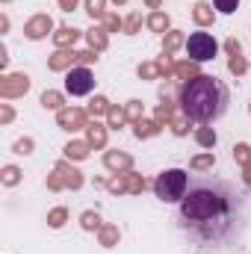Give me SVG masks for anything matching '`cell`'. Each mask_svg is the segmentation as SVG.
I'll return each mask as SVG.
<instances>
[{
  "label": "cell",
  "mask_w": 251,
  "mask_h": 254,
  "mask_svg": "<svg viewBox=\"0 0 251 254\" xmlns=\"http://www.w3.org/2000/svg\"><path fill=\"white\" fill-rule=\"evenodd\" d=\"M243 225H246L243 195L228 181L198 178L189 184L178 207V228L189 240H195L201 249H210V246L222 249L234 237H240Z\"/></svg>",
  "instance_id": "6da1fadb"
},
{
  "label": "cell",
  "mask_w": 251,
  "mask_h": 254,
  "mask_svg": "<svg viewBox=\"0 0 251 254\" xmlns=\"http://www.w3.org/2000/svg\"><path fill=\"white\" fill-rule=\"evenodd\" d=\"M228 104H231V92L213 74H198L195 80L181 86V110L198 125H213L216 119H222Z\"/></svg>",
  "instance_id": "7a4b0ae2"
},
{
  "label": "cell",
  "mask_w": 251,
  "mask_h": 254,
  "mask_svg": "<svg viewBox=\"0 0 251 254\" xmlns=\"http://www.w3.org/2000/svg\"><path fill=\"white\" fill-rule=\"evenodd\" d=\"M189 190V175L184 169H166L157 181H154V192H157V198L160 201H166V204H175V201H181Z\"/></svg>",
  "instance_id": "3957f363"
},
{
  "label": "cell",
  "mask_w": 251,
  "mask_h": 254,
  "mask_svg": "<svg viewBox=\"0 0 251 254\" xmlns=\"http://www.w3.org/2000/svg\"><path fill=\"white\" fill-rule=\"evenodd\" d=\"M86 184V178H83V172L80 169H74L68 160H60L57 166H54V175H48V190L51 192H60V190H80Z\"/></svg>",
  "instance_id": "277c9868"
},
{
  "label": "cell",
  "mask_w": 251,
  "mask_h": 254,
  "mask_svg": "<svg viewBox=\"0 0 251 254\" xmlns=\"http://www.w3.org/2000/svg\"><path fill=\"white\" fill-rule=\"evenodd\" d=\"M187 54L192 63H210L216 54H219V42L210 36V33H192L187 39Z\"/></svg>",
  "instance_id": "5b68a950"
},
{
  "label": "cell",
  "mask_w": 251,
  "mask_h": 254,
  "mask_svg": "<svg viewBox=\"0 0 251 254\" xmlns=\"http://www.w3.org/2000/svg\"><path fill=\"white\" fill-rule=\"evenodd\" d=\"M95 89V74L86 68V65H77V68H71L68 74H65V92L71 95V98H83V95H89Z\"/></svg>",
  "instance_id": "8992f818"
},
{
  "label": "cell",
  "mask_w": 251,
  "mask_h": 254,
  "mask_svg": "<svg viewBox=\"0 0 251 254\" xmlns=\"http://www.w3.org/2000/svg\"><path fill=\"white\" fill-rule=\"evenodd\" d=\"M30 92V74L18 71V74H6L0 80V98L3 101H12V98H24Z\"/></svg>",
  "instance_id": "52a82bcc"
},
{
  "label": "cell",
  "mask_w": 251,
  "mask_h": 254,
  "mask_svg": "<svg viewBox=\"0 0 251 254\" xmlns=\"http://www.w3.org/2000/svg\"><path fill=\"white\" fill-rule=\"evenodd\" d=\"M57 30H54V18L51 15H33L27 24H24V36L30 39V42H42V39H48V36H54Z\"/></svg>",
  "instance_id": "ba28073f"
},
{
  "label": "cell",
  "mask_w": 251,
  "mask_h": 254,
  "mask_svg": "<svg viewBox=\"0 0 251 254\" xmlns=\"http://www.w3.org/2000/svg\"><path fill=\"white\" fill-rule=\"evenodd\" d=\"M57 125L68 130V133H74V130H86L89 127V113L86 110H80V107H65L57 113Z\"/></svg>",
  "instance_id": "9c48e42d"
},
{
  "label": "cell",
  "mask_w": 251,
  "mask_h": 254,
  "mask_svg": "<svg viewBox=\"0 0 251 254\" xmlns=\"http://www.w3.org/2000/svg\"><path fill=\"white\" fill-rule=\"evenodd\" d=\"M104 166L116 175H125V172H133V157L125 154V151H107L104 154Z\"/></svg>",
  "instance_id": "30bf717a"
},
{
  "label": "cell",
  "mask_w": 251,
  "mask_h": 254,
  "mask_svg": "<svg viewBox=\"0 0 251 254\" xmlns=\"http://www.w3.org/2000/svg\"><path fill=\"white\" fill-rule=\"evenodd\" d=\"M74 63H77V51L65 48V51H57V54L48 60V68H51V71H71Z\"/></svg>",
  "instance_id": "8fae6325"
},
{
  "label": "cell",
  "mask_w": 251,
  "mask_h": 254,
  "mask_svg": "<svg viewBox=\"0 0 251 254\" xmlns=\"http://www.w3.org/2000/svg\"><path fill=\"white\" fill-rule=\"evenodd\" d=\"M77 39H80V30H74V27H60V30L54 33V45H57V51L74 48Z\"/></svg>",
  "instance_id": "7c38bea8"
},
{
  "label": "cell",
  "mask_w": 251,
  "mask_h": 254,
  "mask_svg": "<svg viewBox=\"0 0 251 254\" xmlns=\"http://www.w3.org/2000/svg\"><path fill=\"white\" fill-rule=\"evenodd\" d=\"M107 130L110 127L98 125V122H89V127H86V142L92 148H107Z\"/></svg>",
  "instance_id": "4fadbf2b"
},
{
  "label": "cell",
  "mask_w": 251,
  "mask_h": 254,
  "mask_svg": "<svg viewBox=\"0 0 251 254\" xmlns=\"http://www.w3.org/2000/svg\"><path fill=\"white\" fill-rule=\"evenodd\" d=\"M86 42H89V48L98 51V54L110 48V36H107L104 27H92V30H86Z\"/></svg>",
  "instance_id": "5bb4252c"
},
{
  "label": "cell",
  "mask_w": 251,
  "mask_h": 254,
  "mask_svg": "<svg viewBox=\"0 0 251 254\" xmlns=\"http://www.w3.org/2000/svg\"><path fill=\"white\" fill-rule=\"evenodd\" d=\"M192 21H195L198 27H210V24L216 21V9H213L210 3H195V9H192Z\"/></svg>",
  "instance_id": "9a60e30c"
},
{
  "label": "cell",
  "mask_w": 251,
  "mask_h": 254,
  "mask_svg": "<svg viewBox=\"0 0 251 254\" xmlns=\"http://www.w3.org/2000/svg\"><path fill=\"white\" fill-rule=\"evenodd\" d=\"M148 30H151V33H163V36H166V33L172 30V18H169L163 9H157V12H151V15H148Z\"/></svg>",
  "instance_id": "2e32d148"
},
{
  "label": "cell",
  "mask_w": 251,
  "mask_h": 254,
  "mask_svg": "<svg viewBox=\"0 0 251 254\" xmlns=\"http://www.w3.org/2000/svg\"><path fill=\"white\" fill-rule=\"evenodd\" d=\"M89 148H92L89 142L74 139V142H68V145L63 148V154H65V160H77V163H80V160H86V157H89Z\"/></svg>",
  "instance_id": "e0dca14e"
},
{
  "label": "cell",
  "mask_w": 251,
  "mask_h": 254,
  "mask_svg": "<svg viewBox=\"0 0 251 254\" xmlns=\"http://www.w3.org/2000/svg\"><path fill=\"white\" fill-rule=\"evenodd\" d=\"M178 48H187V36L181 30H169L163 36V54H175Z\"/></svg>",
  "instance_id": "ac0fdd59"
},
{
  "label": "cell",
  "mask_w": 251,
  "mask_h": 254,
  "mask_svg": "<svg viewBox=\"0 0 251 254\" xmlns=\"http://www.w3.org/2000/svg\"><path fill=\"white\" fill-rule=\"evenodd\" d=\"M98 240H101V246H104V249H113V246H119V240H122V231H119V225H104V228L98 231Z\"/></svg>",
  "instance_id": "d6986e66"
},
{
  "label": "cell",
  "mask_w": 251,
  "mask_h": 254,
  "mask_svg": "<svg viewBox=\"0 0 251 254\" xmlns=\"http://www.w3.org/2000/svg\"><path fill=\"white\" fill-rule=\"evenodd\" d=\"M213 166H216V154H213V151L198 154V157L189 160V169H192V172H213Z\"/></svg>",
  "instance_id": "ffe728a7"
},
{
  "label": "cell",
  "mask_w": 251,
  "mask_h": 254,
  "mask_svg": "<svg viewBox=\"0 0 251 254\" xmlns=\"http://www.w3.org/2000/svg\"><path fill=\"white\" fill-rule=\"evenodd\" d=\"M42 107H45V110H57V113H60V110H65V95H63V92H57V89H48V92L42 95Z\"/></svg>",
  "instance_id": "44dd1931"
},
{
  "label": "cell",
  "mask_w": 251,
  "mask_h": 254,
  "mask_svg": "<svg viewBox=\"0 0 251 254\" xmlns=\"http://www.w3.org/2000/svg\"><path fill=\"white\" fill-rule=\"evenodd\" d=\"M195 142L201 145V148H216V142H219V136H216V130L213 127H198L195 130Z\"/></svg>",
  "instance_id": "7402d4cb"
},
{
  "label": "cell",
  "mask_w": 251,
  "mask_h": 254,
  "mask_svg": "<svg viewBox=\"0 0 251 254\" xmlns=\"http://www.w3.org/2000/svg\"><path fill=\"white\" fill-rule=\"evenodd\" d=\"M175 77H178V80H184V83L195 80V77H198V63H192V60L178 63V65H175Z\"/></svg>",
  "instance_id": "603a6c76"
},
{
  "label": "cell",
  "mask_w": 251,
  "mask_h": 254,
  "mask_svg": "<svg viewBox=\"0 0 251 254\" xmlns=\"http://www.w3.org/2000/svg\"><path fill=\"white\" fill-rule=\"evenodd\" d=\"M133 133H136V139H151V136H157L160 133V122H136L133 125Z\"/></svg>",
  "instance_id": "cb8c5ba5"
},
{
  "label": "cell",
  "mask_w": 251,
  "mask_h": 254,
  "mask_svg": "<svg viewBox=\"0 0 251 254\" xmlns=\"http://www.w3.org/2000/svg\"><path fill=\"white\" fill-rule=\"evenodd\" d=\"M110 110H113V107H110V101H107L104 95H95V98L89 101V110H86V113H89V116H107Z\"/></svg>",
  "instance_id": "d4e9b609"
},
{
  "label": "cell",
  "mask_w": 251,
  "mask_h": 254,
  "mask_svg": "<svg viewBox=\"0 0 251 254\" xmlns=\"http://www.w3.org/2000/svg\"><path fill=\"white\" fill-rule=\"evenodd\" d=\"M0 184H3V187H18V184H21V169H18V166H3Z\"/></svg>",
  "instance_id": "484cf974"
},
{
  "label": "cell",
  "mask_w": 251,
  "mask_h": 254,
  "mask_svg": "<svg viewBox=\"0 0 251 254\" xmlns=\"http://www.w3.org/2000/svg\"><path fill=\"white\" fill-rule=\"evenodd\" d=\"M80 228H83V231H101L104 225H101V216H98V210H86V213L80 216Z\"/></svg>",
  "instance_id": "4316f807"
},
{
  "label": "cell",
  "mask_w": 251,
  "mask_h": 254,
  "mask_svg": "<svg viewBox=\"0 0 251 254\" xmlns=\"http://www.w3.org/2000/svg\"><path fill=\"white\" fill-rule=\"evenodd\" d=\"M125 113H127V122H133V125L145 119V107H142V101H127Z\"/></svg>",
  "instance_id": "83f0119b"
},
{
  "label": "cell",
  "mask_w": 251,
  "mask_h": 254,
  "mask_svg": "<svg viewBox=\"0 0 251 254\" xmlns=\"http://www.w3.org/2000/svg\"><path fill=\"white\" fill-rule=\"evenodd\" d=\"M136 74H139V80H157V77H163V71H160L157 63H142Z\"/></svg>",
  "instance_id": "f1b7e54d"
},
{
  "label": "cell",
  "mask_w": 251,
  "mask_h": 254,
  "mask_svg": "<svg viewBox=\"0 0 251 254\" xmlns=\"http://www.w3.org/2000/svg\"><path fill=\"white\" fill-rule=\"evenodd\" d=\"M101 27H104L107 33H119V30H125V21H122L119 15H113V12H107V15L101 18Z\"/></svg>",
  "instance_id": "f546056e"
},
{
  "label": "cell",
  "mask_w": 251,
  "mask_h": 254,
  "mask_svg": "<svg viewBox=\"0 0 251 254\" xmlns=\"http://www.w3.org/2000/svg\"><path fill=\"white\" fill-rule=\"evenodd\" d=\"M157 119L154 122H160V125H172V119H175V107L169 104V101H163L160 107H157V113H154Z\"/></svg>",
  "instance_id": "4dcf8cb0"
},
{
  "label": "cell",
  "mask_w": 251,
  "mask_h": 254,
  "mask_svg": "<svg viewBox=\"0 0 251 254\" xmlns=\"http://www.w3.org/2000/svg\"><path fill=\"white\" fill-rule=\"evenodd\" d=\"M65 222H68V210H65V207H54V210L48 213V225H51L54 231H57V228H63Z\"/></svg>",
  "instance_id": "1f68e13d"
},
{
  "label": "cell",
  "mask_w": 251,
  "mask_h": 254,
  "mask_svg": "<svg viewBox=\"0 0 251 254\" xmlns=\"http://www.w3.org/2000/svg\"><path fill=\"white\" fill-rule=\"evenodd\" d=\"M234 160H237L240 166H251V145H249V142L234 145Z\"/></svg>",
  "instance_id": "d6a6232c"
},
{
  "label": "cell",
  "mask_w": 251,
  "mask_h": 254,
  "mask_svg": "<svg viewBox=\"0 0 251 254\" xmlns=\"http://www.w3.org/2000/svg\"><path fill=\"white\" fill-rule=\"evenodd\" d=\"M145 187H148V184H145V178H142V175H136V172H127V192H130V195H139Z\"/></svg>",
  "instance_id": "836d02e7"
},
{
  "label": "cell",
  "mask_w": 251,
  "mask_h": 254,
  "mask_svg": "<svg viewBox=\"0 0 251 254\" xmlns=\"http://www.w3.org/2000/svg\"><path fill=\"white\" fill-rule=\"evenodd\" d=\"M228 71H231V74H237V77H243V74L249 71V63H246V57H243V54L231 57V60H228Z\"/></svg>",
  "instance_id": "e575fe53"
},
{
  "label": "cell",
  "mask_w": 251,
  "mask_h": 254,
  "mask_svg": "<svg viewBox=\"0 0 251 254\" xmlns=\"http://www.w3.org/2000/svg\"><path fill=\"white\" fill-rule=\"evenodd\" d=\"M125 122H127V113H125V110H116V107H113V110L107 113V127L119 130V127L125 125Z\"/></svg>",
  "instance_id": "d590c367"
},
{
  "label": "cell",
  "mask_w": 251,
  "mask_h": 254,
  "mask_svg": "<svg viewBox=\"0 0 251 254\" xmlns=\"http://www.w3.org/2000/svg\"><path fill=\"white\" fill-rule=\"evenodd\" d=\"M139 27H142V15H139V12H130V15L125 18V33L127 36H136Z\"/></svg>",
  "instance_id": "8d00e7d4"
},
{
  "label": "cell",
  "mask_w": 251,
  "mask_h": 254,
  "mask_svg": "<svg viewBox=\"0 0 251 254\" xmlns=\"http://www.w3.org/2000/svg\"><path fill=\"white\" fill-rule=\"evenodd\" d=\"M104 6H107V0H86V12H89L95 21L107 15V9H104Z\"/></svg>",
  "instance_id": "74e56055"
},
{
  "label": "cell",
  "mask_w": 251,
  "mask_h": 254,
  "mask_svg": "<svg viewBox=\"0 0 251 254\" xmlns=\"http://www.w3.org/2000/svg\"><path fill=\"white\" fill-rule=\"evenodd\" d=\"M213 9L222 12V15H234L240 9V0H213Z\"/></svg>",
  "instance_id": "f35d334b"
},
{
  "label": "cell",
  "mask_w": 251,
  "mask_h": 254,
  "mask_svg": "<svg viewBox=\"0 0 251 254\" xmlns=\"http://www.w3.org/2000/svg\"><path fill=\"white\" fill-rule=\"evenodd\" d=\"M107 190L113 192V195H122V192H127V172H125V175H116L113 181H107Z\"/></svg>",
  "instance_id": "ab89813d"
},
{
  "label": "cell",
  "mask_w": 251,
  "mask_h": 254,
  "mask_svg": "<svg viewBox=\"0 0 251 254\" xmlns=\"http://www.w3.org/2000/svg\"><path fill=\"white\" fill-rule=\"evenodd\" d=\"M189 116H181V119H172V130H175V136H187L189 133Z\"/></svg>",
  "instance_id": "60d3db41"
},
{
  "label": "cell",
  "mask_w": 251,
  "mask_h": 254,
  "mask_svg": "<svg viewBox=\"0 0 251 254\" xmlns=\"http://www.w3.org/2000/svg\"><path fill=\"white\" fill-rule=\"evenodd\" d=\"M33 148H36V142H33L30 136H24V139H18V142L12 145V151H15V154H33Z\"/></svg>",
  "instance_id": "b9f144b4"
},
{
  "label": "cell",
  "mask_w": 251,
  "mask_h": 254,
  "mask_svg": "<svg viewBox=\"0 0 251 254\" xmlns=\"http://www.w3.org/2000/svg\"><path fill=\"white\" fill-rule=\"evenodd\" d=\"M77 63H80V65L98 63V51H92V48H89V51H80V54H77Z\"/></svg>",
  "instance_id": "7bdbcfd3"
},
{
  "label": "cell",
  "mask_w": 251,
  "mask_h": 254,
  "mask_svg": "<svg viewBox=\"0 0 251 254\" xmlns=\"http://www.w3.org/2000/svg\"><path fill=\"white\" fill-rule=\"evenodd\" d=\"M12 119H15V110L9 104H0V125H9Z\"/></svg>",
  "instance_id": "ee69618b"
},
{
  "label": "cell",
  "mask_w": 251,
  "mask_h": 254,
  "mask_svg": "<svg viewBox=\"0 0 251 254\" xmlns=\"http://www.w3.org/2000/svg\"><path fill=\"white\" fill-rule=\"evenodd\" d=\"M77 3H80V0H60V9H63V12H74Z\"/></svg>",
  "instance_id": "f6af8a7d"
},
{
  "label": "cell",
  "mask_w": 251,
  "mask_h": 254,
  "mask_svg": "<svg viewBox=\"0 0 251 254\" xmlns=\"http://www.w3.org/2000/svg\"><path fill=\"white\" fill-rule=\"evenodd\" d=\"M243 181H246V187L251 190V166H243Z\"/></svg>",
  "instance_id": "bcb514c9"
},
{
  "label": "cell",
  "mask_w": 251,
  "mask_h": 254,
  "mask_svg": "<svg viewBox=\"0 0 251 254\" xmlns=\"http://www.w3.org/2000/svg\"><path fill=\"white\" fill-rule=\"evenodd\" d=\"M145 6H148V9H154V12H157V9H160V6H163V0H145Z\"/></svg>",
  "instance_id": "7dc6e473"
},
{
  "label": "cell",
  "mask_w": 251,
  "mask_h": 254,
  "mask_svg": "<svg viewBox=\"0 0 251 254\" xmlns=\"http://www.w3.org/2000/svg\"><path fill=\"white\" fill-rule=\"evenodd\" d=\"M9 65V57H6V48H0V68H6Z\"/></svg>",
  "instance_id": "c3c4849f"
},
{
  "label": "cell",
  "mask_w": 251,
  "mask_h": 254,
  "mask_svg": "<svg viewBox=\"0 0 251 254\" xmlns=\"http://www.w3.org/2000/svg\"><path fill=\"white\" fill-rule=\"evenodd\" d=\"M113 3H116V6H125L127 0H113Z\"/></svg>",
  "instance_id": "681fc988"
},
{
  "label": "cell",
  "mask_w": 251,
  "mask_h": 254,
  "mask_svg": "<svg viewBox=\"0 0 251 254\" xmlns=\"http://www.w3.org/2000/svg\"><path fill=\"white\" fill-rule=\"evenodd\" d=\"M3 3H12V0H3Z\"/></svg>",
  "instance_id": "f907efd6"
},
{
  "label": "cell",
  "mask_w": 251,
  "mask_h": 254,
  "mask_svg": "<svg viewBox=\"0 0 251 254\" xmlns=\"http://www.w3.org/2000/svg\"><path fill=\"white\" fill-rule=\"evenodd\" d=\"M249 113H251V104H249Z\"/></svg>",
  "instance_id": "816d5d0a"
}]
</instances>
